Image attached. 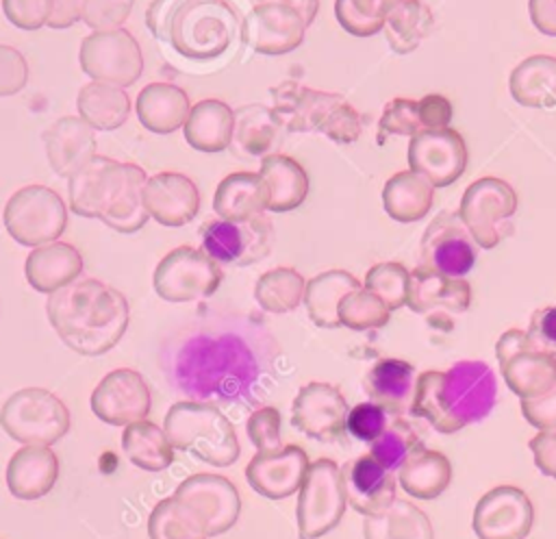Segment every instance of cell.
<instances>
[{"label":"cell","mask_w":556,"mask_h":539,"mask_svg":"<svg viewBox=\"0 0 556 539\" xmlns=\"http://www.w3.org/2000/svg\"><path fill=\"white\" fill-rule=\"evenodd\" d=\"M417 113L424 130H439V128H447L452 120V104L445 96L432 93L417 100Z\"/></svg>","instance_id":"obj_57"},{"label":"cell","mask_w":556,"mask_h":539,"mask_svg":"<svg viewBox=\"0 0 556 539\" xmlns=\"http://www.w3.org/2000/svg\"><path fill=\"white\" fill-rule=\"evenodd\" d=\"M163 433L174 450L189 452L213 467H228L239 459L235 426L211 402L180 400L172 404L163 419Z\"/></svg>","instance_id":"obj_7"},{"label":"cell","mask_w":556,"mask_h":539,"mask_svg":"<svg viewBox=\"0 0 556 539\" xmlns=\"http://www.w3.org/2000/svg\"><path fill=\"white\" fill-rule=\"evenodd\" d=\"M337 315H339V324L350 330H371V328H382L389 322L391 311L378 296L361 287L343 296V300L339 302Z\"/></svg>","instance_id":"obj_47"},{"label":"cell","mask_w":556,"mask_h":539,"mask_svg":"<svg viewBox=\"0 0 556 539\" xmlns=\"http://www.w3.org/2000/svg\"><path fill=\"white\" fill-rule=\"evenodd\" d=\"M517 211L515 189L495 176L473 180L458 204V217L469 230L476 246L491 250L500 243V224Z\"/></svg>","instance_id":"obj_14"},{"label":"cell","mask_w":556,"mask_h":539,"mask_svg":"<svg viewBox=\"0 0 556 539\" xmlns=\"http://www.w3.org/2000/svg\"><path fill=\"white\" fill-rule=\"evenodd\" d=\"M224 272L204 250L178 246L154 267L152 287L165 302H193L208 298L222 285Z\"/></svg>","instance_id":"obj_12"},{"label":"cell","mask_w":556,"mask_h":539,"mask_svg":"<svg viewBox=\"0 0 556 539\" xmlns=\"http://www.w3.org/2000/svg\"><path fill=\"white\" fill-rule=\"evenodd\" d=\"M269 93L271 115L287 133L317 130L337 143H352L361 137V115L339 93L319 91L298 80H282Z\"/></svg>","instance_id":"obj_6"},{"label":"cell","mask_w":556,"mask_h":539,"mask_svg":"<svg viewBox=\"0 0 556 539\" xmlns=\"http://www.w3.org/2000/svg\"><path fill=\"white\" fill-rule=\"evenodd\" d=\"M213 211L219 220L241 222L265 211V187L258 172H232L215 189Z\"/></svg>","instance_id":"obj_35"},{"label":"cell","mask_w":556,"mask_h":539,"mask_svg":"<svg viewBox=\"0 0 556 539\" xmlns=\"http://www.w3.org/2000/svg\"><path fill=\"white\" fill-rule=\"evenodd\" d=\"M528 13L539 33L556 37V0H528Z\"/></svg>","instance_id":"obj_60"},{"label":"cell","mask_w":556,"mask_h":539,"mask_svg":"<svg viewBox=\"0 0 556 539\" xmlns=\"http://www.w3.org/2000/svg\"><path fill=\"white\" fill-rule=\"evenodd\" d=\"M245 433L256 448V452H274L282 448L280 441V413L276 406H261L256 409L248 422Z\"/></svg>","instance_id":"obj_52"},{"label":"cell","mask_w":556,"mask_h":539,"mask_svg":"<svg viewBox=\"0 0 556 539\" xmlns=\"http://www.w3.org/2000/svg\"><path fill=\"white\" fill-rule=\"evenodd\" d=\"M500 372L521 400L539 398L556 387V356L543 350L528 330L508 328L495 346Z\"/></svg>","instance_id":"obj_11"},{"label":"cell","mask_w":556,"mask_h":539,"mask_svg":"<svg viewBox=\"0 0 556 539\" xmlns=\"http://www.w3.org/2000/svg\"><path fill=\"white\" fill-rule=\"evenodd\" d=\"M176 376L180 387L198 398L235 400L254 385L256 361L237 337H198L182 348Z\"/></svg>","instance_id":"obj_5"},{"label":"cell","mask_w":556,"mask_h":539,"mask_svg":"<svg viewBox=\"0 0 556 539\" xmlns=\"http://www.w3.org/2000/svg\"><path fill=\"white\" fill-rule=\"evenodd\" d=\"M361 280L345 272V270H328L317 276H313L306 283L304 289V304L308 311V317L313 319L315 326L319 328H337L339 324V302L343 296H348L354 289H361Z\"/></svg>","instance_id":"obj_38"},{"label":"cell","mask_w":556,"mask_h":539,"mask_svg":"<svg viewBox=\"0 0 556 539\" xmlns=\"http://www.w3.org/2000/svg\"><path fill=\"white\" fill-rule=\"evenodd\" d=\"M387 413L374 404V402H361L354 409L348 411V419H345V430L361 439V441H374L387 426Z\"/></svg>","instance_id":"obj_54"},{"label":"cell","mask_w":556,"mask_h":539,"mask_svg":"<svg viewBox=\"0 0 556 539\" xmlns=\"http://www.w3.org/2000/svg\"><path fill=\"white\" fill-rule=\"evenodd\" d=\"M143 206L161 226L178 228L198 215L200 191L189 176L165 170L148 176L143 185Z\"/></svg>","instance_id":"obj_23"},{"label":"cell","mask_w":556,"mask_h":539,"mask_svg":"<svg viewBox=\"0 0 556 539\" xmlns=\"http://www.w3.org/2000/svg\"><path fill=\"white\" fill-rule=\"evenodd\" d=\"M83 254L67 241H50L30 250L24 263L28 285L39 293H54L83 274Z\"/></svg>","instance_id":"obj_29"},{"label":"cell","mask_w":556,"mask_h":539,"mask_svg":"<svg viewBox=\"0 0 556 539\" xmlns=\"http://www.w3.org/2000/svg\"><path fill=\"white\" fill-rule=\"evenodd\" d=\"M421 441L413 426L406 419H393L387 422L384 430L371 441L369 454L389 472L400 469V465L406 461V456L419 448Z\"/></svg>","instance_id":"obj_48"},{"label":"cell","mask_w":556,"mask_h":539,"mask_svg":"<svg viewBox=\"0 0 556 539\" xmlns=\"http://www.w3.org/2000/svg\"><path fill=\"white\" fill-rule=\"evenodd\" d=\"M235 111L217 98H204L189 109L182 124L185 141L198 152H222L230 148Z\"/></svg>","instance_id":"obj_31"},{"label":"cell","mask_w":556,"mask_h":539,"mask_svg":"<svg viewBox=\"0 0 556 539\" xmlns=\"http://www.w3.org/2000/svg\"><path fill=\"white\" fill-rule=\"evenodd\" d=\"M341 482L348 504L365 517L382 513L395 498L393 472L384 469L371 454L348 461L341 467Z\"/></svg>","instance_id":"obj_25"},{"label":"cell","mask_w":556,"mask_h":539,"mask_svg":"<svg viewBox=\"0 0 556 539\" xmlns=\"http://www.w3.org/2000/svg\"><path fill=\"white\" fill-rule=\"evenodd\" d=\"M306 280L293 267H274L258 276L254 285V298L267 313H289L300 306L304 298Z\"/></svg>","instance_id":"obj_45"},{"label":"cell","mask_w":556,"mask_h":539,"mask_svg":"<svg viewBox=\"0 0 556 539\" xmlns=\"http://www.w3.org/2000/svg\"><path fill=\"white\" fill-rule=\"evenodd\" d=\"M348 506L341 469L330 459L308 463L304 480L298 489V535L300 539H317L330 532L343 517Z\"/></svg>","instance_id":"obj_10"},{"label":"cell","mask_w":556,"mask_h":539,"mask_svg":"<svg viewBox=\"0 0 556 539\" xmlns=\"http://www.w3.org/2000/svg\"><path fill=\"white\" fill-rule=\"evenodd\" d=\"M306 469V452L300 446H282L274 452H256L245 465V478L256 493L282 500L300 489Z\"/></svg>","instance_id":"obj_24"},{"label":"cell","mask_w":556,"mask_h":539,"mask_svg":"<svg viewBox=\"0 0 556 539\" xmlns=\"http://www.w3.org/2000/svg\"><path fill=\"white\" fill-rule=\"evenodd\" d=\"M424 265L452 276L463 278L476 263V241L456 213H439L421 237Z\"/></svg>","instance_id":"obj_22"},{"label":"cell","mask_w":556,"mask_h":539,"mask_svg":"<svg viewBox=\"0 0 556 539\" xmlns=\"http://www.w3.org/2000/svg\"><path fill=\"white\" fill-rule=\"evenodd\" d=\"M308 24L289 4L258 0L243 17V46L258 54H287L302 46Z\"/></svg>","instance_id":"obj_16"},{"label":"cell","mask_w":556,"mask_h":539,"mask_svg":"<svg viewBox=\"0 0 556 539\" xmlns=\"http://www.w3.org/2000/svg\"><path fill=\"white\" fill-rule=\"evenodd\" d=\"M258 176L265 187V211H293L308 196V176L304 167L287 154L271 152L263 156Z\"/></svg>","instance_id":"obj_30"},{"label":"cell","mask_w":556,"mask_h":539,"mask_svg":"<svg viewBox=\"0 0 556 539\" xmlns=\"http://www.w3.org/2000/svg\"><path fill=\"white\" fill-rule=\"evenodd\" d=\"M245 0H152L146 26L167 63L187 74L224 70L243 48Z\"/></svg>","instance_id":"obj_1"},{"label":"cell","mask_w":556,"mask_h":539,"mask_svg":"<svg viewBox=\"0 0 556 539\" xmlns=\"http://www.w3.org/2000/svg\"><path fill=\"white\" fill-rule=\"evenodd\" d=\"M526 422L539 430H556V387L530 400H521Z\"/></svg>","instance_id":"obj_56"},{"label":"cell","mask_w":556,"mask_h":539,"mask_svg":"<svg viewBox=\"0 0 556 539\" xmlns=\"http://www.w3.org/2000/svg\"><path fill=\"white\" fill-rule=\"evenodd\" d=\"M46 315L70 350L83 356H100L124 337L130 306L115 287L98 278H76L48 296Z\"/></svg>","instance_id":"obj_2"},{"label":"cell","mask_w":556,"mask_h":539,"mask_svg":"<svg viewBox=\"0 0 556 539\" xmlns=\"http://www.w3.org/2000/svg\"><path fill=\"white\" fill-rule=\"evenodd\" d=\"M46 156L50 167L70 178L80 165H85L96 152V128H91L80 115H65L52 122L43 135Z\"/></svg>","instance_id":"obj_27"},{"label":"cell","mask_w":556,"mask_h":539,"mask_svg":"<svg viewBox=\"0 0 556 539\" xmlns=\"http://www.w3.org/2000/svg\"><path fill=\"white\" fill-rule=\"evenodd\" d=\"M150 539H208L200 515L176 496L163 498L148 517Z\"/></svg>","instance_id":"obj_44"},{"label":"cell","mask_w":556,"mask_h":539,"mask_svg":"<svg viewBox=\"0 0 556 539\" xmlns=\"http://www.w3.org/2000/svg\"><path fill=\"white\" fill-rule=\"evenodd\" d=\"M497 398L493 369L484 361H458L447 372L428 369L415 378L410 413L434 430L454 435L484 419Z\"/></svg>","instance_id":"obj_3"},{"label":"cell","mask_w":556,"mask_h":539,"mask_svg":"<svg viewBox=\"0 0 556 539\" xmlns=\"http://www.w3.org/2000/svg\"><path fill=\"white\" fill-rule=\"evenodd\" d=\"M26 83L28 63L24 54L9 43H0V96H15Z\"/></svg>","instance_id":"obj_55"},{"label":"cell","mask_w":556,"mask_h":539,"mask_svg":"<svg viewBox=\"0 0 556 539\" xmlns=\"http://www.w3.org/2000/svg\"><path fill=\"white\" fill-rule=\"evenodd\" d=\"M417 130H421L419 113H417V100L410 98H393L387 102L380 122H378V143L382 146L389 135H404L413 137Z\"/></svg>","instance_id":"obj_50"},{"label":"cell","mask_w":556,"mask_h":539,"mask_svg":"<svg viewBox=\"0 0 556 539\" xmlns=\"http://www.w3.org/2000/svg\"><path fill=\"white\" fill-rule=\"evenodd\" d=\"M408 167L424 176L434 189L456 183L467 167V146L452 128L417 130L406 150Z\"/></svg>","instance_id":"obj_17"},{"label":"cell","mask_w":556,"mask_h":539,"mask_svg":"<svg viewBox=\"0 0 556 539\" xmlns=\"http://www.w3.org/2000/svg\"><path fill=\"white\" fill-rule=\"evenodd\" d=\"M434 26L432 11L421 0H402L384 22L387 43L395 54H410L430 35Z\"/></svg>","instance_id":"obj_43"},{"label":"cell","mask_w":556,"mask_h":539,"mask_svg":"<svg viewBox=\"0 0 556 539\" xmlns=\"http://www.w3.org/2000/svg\"><path fill=\"white\" fill-rule=\"evenodd\" d=\"M78 115L96 130H115L130 115V98L122 87L104 83H87L76 98Z\"/></svg>","instance_id":"obj_40"},{"label":"cell","mask_w":556,"mask_h":539,"mask_svg":"<svg viewBox=\"0 0 556 539\" xmlns=\"http://www.w3.org/2000/svg\"><path fill=\"white\" fill-rule=\"evenodd\" d=\"M528 335L547 352L549 348H556V306L536 309L530 317Z\"/></svg>","instance_id":"obj_59"},{"label":"cell","mask_w":556,"mask_h":539,"mask_svg":"<svg viewBox=\"0 0 556 539\" xmlns=\"http://www.w3.org/2000/svg\"><path fill=\"white\" fill-rule=\"evenodd\" d=\"M508 91L521 106H556V57L532 54L523 59L508 76Z\"/></svg>","instance_id":"obj_34"},{"label":"cell","mask_w":556,"mask_h":539,"mask_svg":"<svg viewBox=\"0 0 556 539\" xmlns=\"http://www.w3.org/2000/svg\"><path fill=\"white\" fill-rule=\"evenodd\" d=\"M365 539H434L428 515L408 500L393 498L391 504L365 519Z\"/></svg>","instance_id":"obj_39"},{"label":"cell","mask_w":556,"mask_h":539,"mask_svg":"<svg viewBox=\"0 0 556 539\" xmlns=\"http://www.w3.org/2000/svg\"><path fill=\"white\" fill-rule=\"evenodd\" d=\"M72 415L65 402L48 389L24 387L0 406V428L24 446H52L67 435Z\"/></svg>","instance_id":"obj_8"},{"label":"cell","mask_w":556,"mask_h":539,"mask_svg":"<svg viewBox=\"0 0 556 539\" xmlns=\"http://www.w3.org/2000/svg\"><path fill=\"white\" fill-rule=\"evenodd\" d=\"M52 2H54V7H52V15L48 20L50 28H56V30L67 28L80 20L85 0H52Z\"/></svg>","instance_id":"obj_61"},{"label":"cell","mask_w":556,"mask_h":539,"mask_svg":"<svg viewBox=\"0 0 556 539\" xmlns=\"http://www.w3.org/2000/svg\"><path fill=\"white\" fill-rule=\"evenodd\" d=\"M348 402L330 383L304 385L291 404V424L311 439L337 441L345 435Z\"/></svg>","instance_id":"obj_21"},{"label":"cell","mask_w":556,"mask_h":539,"mask_svg":"<svg viewBox=\"0 0 556 539\" xmlns=\"http://www.w3.org/2000/svg\"><path fill=\"white\" fill-rule=\"evenodd\" d=\"M7 489L17 500H39L59 478V459L50 446H22L7 463Z\"/></svg>","instance_id":"obj_28"},{"label":"cell","mask_w":556,"mask_h":539,"mask_svg":"<svg viewBox=\"0 0 556 539\" xmlns=\"http://www.w3.org/2000/svg\"><path fill=\"white\" fill-rule=\"evenodd\" d=\"M135 0H85L80 20L93 30L122 28L132 11Z\"/></svg>","instance_id":"obj_51"},{"label":"cell","mask_w":556,"mask_h":539,"mask_svg":"<svg viewBox=\"0 0 556 539\" xmlns=\"http://www.w3.org/2000/svg\"><path fill=\"white\" fill-rule=\"evenodd\" d=\"M80 70L96 83L130 87L143 74V54L130 30L113 28L87 35L78 52Z\"/></svg>","instance_id":"obj_13"},{"label":"cell","mask_w":556,"mask_h":539,"mask_svg":"<svg viewBox=\"0 0 556 539\" xmlns=\"http://www.w3.org/2000/svg\"><path fill=\"white\" fill-rule=\"evenodd\" d=\"M52 7V0H2V11L7 20L22 30H37L41 26H48Z\"/></svg>","instance_id":"obj_53"},{"label":"cell","mask_w":556,"mask_h":539,"mask_svg":"<svg viewBox=\"0 0 556 539\" xmlns=\"http://www.w3.org/2000/svg\"><path fill=\"white\" fill-rule=\"evenodd\" d=\"M274 226L265 213L250 220H213L202 228V250L217 263L252 265L271 252Z\"/></svg>","instance_id":"obj_15"},{"label":"cell","mask_w":556,"mask_h":539,"mask_svg":"<svg viewBox=\"0 0 556 539\" xmlns=\"http://www.w3.org/2000/svg\"><path fill=\"white\" fill-rule=\"evenodd\" d=\"M280 130L282 128L274 120L269 106L245 104L235 111L230 146L245 156H267L271 154V146Z\"/></svg>","instance_id":"obj_42"},{"label":"cell","mask_w":556,"mask_h":539,"mask_svg":"<svg viewBox=\"0 0 556 539\" xmlns=\"http://www.w3.org/2000/svg\"><path fill=\"white\" fill-rule=\"evenodd\" d=\"M4 228L20 243L37 248L56 241L67 226V204L46 185L20 187L4 204Z\"/></svg>","instance_id":"obj_9"},{"label":"cell","mask_w":556,"mask_h":539,"mask_svg":"<svg viewBox=\"0 0 556 539\" xmlns=\"http://www.w3.org/2000/svg\"><path fill=\"white\" fill-rule=\"evenodd\" d=\"M532 522L530 498L519 487L497 485L478 500L471 526L478 539H526Z\"/></svg>","instance_id":"obj_18"},{"label":"cell","mask_w":556,"mask_h":539,"mask_svg":"<svg viewBox=\"0 0 556 539\" xmlns=\"http://www.w3.org/2000/svg\"><path fill=\"white\" fill-rule=\"evenodd\" d=\"M174 496L200 515L208 537L230 530L241 513L237 487L219 474H193L176 487Z\"/></svg>","instance_id":"obj_20"},{"label":"cell","mask_w":556,"mask_h":539,"mask_svg":"<svg viewBox=\"0 0 556 539\" xmlns=\"http://www.w3.org/2000/svg\"><path fill=\"white\" fill-rule=\"evenodd\" d=\"M402 0H334V17L354 37H371Z\"/></svg>","instance_id":"obj_46"},{"label":"cell","mask_w":556,"mask_h":539,"mask_svg":"<svg viewBox=\"0 0 556 539\" xmlns=\"http://www.w3.org/2000/svg\"><path fill=\"white\" fill-rule=\"evenodd\" d=\"M528 446L534 454V465L541 469V474L556 478V430H539L528 441Z\"/></svg>","instance_id":"obj_58"},{"label":"cell","mask_w":556,"mask_h":539,"mask_svg":"<svg viewBox=\"0 0 556 539\" xmlns=\"http://www.w3.org/2000/svg\"><path fill=\"white\" fill-rule=\"evenodd\" d=\"M89 404L93 415L104 424L126 426L148 417L152 396L146 378L137 369L117 367L96 385Z\"/></svg>","instance_id":"obj_19"},{"label":"cell","mask_w":556,"mask_h":539,"mask_svg":"<svg viewBox=\"0 0 556 539\" xmlns=\"http://www.w3.org/2000/svg\"><path fill=\"white\" fill-rule=\"evenodd\" d=\"M397 474L400 485L408 496L432 500L447 489L452 480V465L445 454L419 446L406 456Z\"/></svg>","instance_id":"obj_36"},{"label":"cell","mask_w":556,"mask_h":539,"mask_svg":"<svg viewBox=\"0 0 556 539\" xmlns=\"http://www.w3.org/2000/svg\"><path fill=\"white\" fill-rule=\"evenodd\" d=\"M363 287L378 296L389 306V311H395L406 304L408 270L395 261L378 263L367 270Z\"/></svg>","instance_id":"obj_49"},{"label":"cell","mask_w":556,"mask_h":539,"mask_svg":"<svg viewBox=\"0 0 556 539\" xmlns=\"http://www.w3.org/2000/svg\"><path fill=\"white\" fill-rule=\"evenodd\" d=\"M189 109L191 102L185 89L161 80L148 83L135 100L139 122L156 135H169L178 130L185 124Z\"/></svg>","instance_id":"obj_32"},{"label":"cell","mask_w":556,"mask_h":539,"mask_svg":"<svg viewBox=\"0 0 556 539\" xmlns=\"http://www.w3.org/2000/svg\"><path fill=\"white\" fill-rule=\"evenodd\" d=\"M148 174L137 163L93 154L67 178L70 209L80 217H93L109 228L130 235L146 226L143 185Z\"/></svg>","instance_id":"obj_4"},{"label":"cell","mask_w":556,"mask_h":539,"mask_svg":"<svg viewBox=\"0 0 556 539\" xmlns=\"http://www.w3.org/2000/svg\"><path fill=\"white\" fill-rule=\"evenodd\" d=\"M434 187L413 170L393 174L382 189V204L391 220L400 224L419 222L432 206Z\"/></svg>","instance_id":"obj_37"},{"label":"cell","mask_w":556,"mask_h":539,"mask_svg":"<svg viewBox=\"0 0 556 539\" xmlns=\"http://www.w3.org/2000/svg\"><path fill=\"white\" fill-rule=\"evenodd\" d=\"M278 2H285L289 7H293L302 17L304 22L311 26V22L315 20L317 15V9H319V0H278Z\"/></svg>","instance_id":"obj_62"},{"label":"cell","mask_w":556,"mask_h":539,"mask_svg":"<svg viewBox=\"0 0 556 539\" xmlns=\"http://www.w3.org/2000/svg\"><path fill=\"white\" fill-rule=\"evenodd\" d=\"M363 387L369 400L384 413L400 415L410 409L415 367L402 359H380L369 367Z\"/></svg>","instance_id":"obj_33"},{"label":"cell","mask_w":556,"mask_h":539,"mask_svg":"<svg viewBox=\"0 0 556 539\" xmlns=\"http://www.w3.org/2000/svg\"><path fill=\"white\" fill-rule=\"evenodd\" d=\"M471 302V287L465 278L445 276L428 265L408 272L406 306L415 313H430L434 309L450 313H465Z\"/></svg>","instance_id":"obj_26"},{"label":"cell","mask_w":556,"mask_h":539,"mask_svg":"<svg viewBox=\"0 0 556 539\" xmlns=\"http://www.w3.org/2000/svg\"><path fill=\"white\" fill-rule=\"evenodd\" d=\"M122 448L128 461L143 472H163L174 463V448L161 426L137 419L124 426Z\"/></svg>","instance_id":"obj_41"}]
</instances>
